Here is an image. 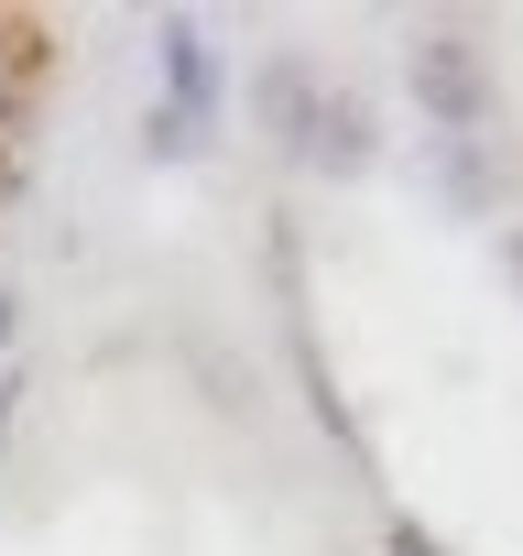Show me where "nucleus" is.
Listing matches in <instances>:
<instances>
[{
    "label": "nucleus",
    "instance_id": "obj_2",
    "mask_svg": "<svg viewBox=\"0 0 523 556\" xmlns=\"http://www.w3.org/2000/svg\"><path fill=\"white\" fill-rule=\"evenodd\" d=\"M306 164L360 175V164H371V110H360V99H328V110H317V131H306Z\"/></svg>",
    "mask_w": 523,
    "mask_h": 556
},
{
    "label": "nucleus",
    "instance_id": "obj_3",
    "mask_svg": "<svg viewBox=\"0 0 523 556\" xmlns=\"http://www.w3.org/2000/svg\"><path fill=\"white\" fill-rule=\"evenodd\" d=\"M393 556H436V545H425V534H414V523H393Z\"/></svg>",
    "mask_w": 523,
    "mask_h": 556
},
{
    "label": "nucleus",
    "instance_id": "obj_4",
    "mask_svg": "<svg viewBox=\"0 0 523 556\" xmlns=\"http://www.w3.org/2000/svg\"><path fill=\"white\" fill-rule=\"evenodd\" d=\"M501 251H512V273H523V229H512V240H501Z\"/></svg>",
    "mask_w": 523,
    "mask_h": 556
},
{
    "label": "nucleus",
    "instance_id": "obj_1",
    "mask_svg": "<svg viewBox=\"0 0 523 556\" xmlns=\"http://www.w3.org/2000/svg\"><path fill=\"white\" fill-rule=\"evenodd\" d=\"M414 99L436 110V131H480L490 121V77H480L469 34H414Z\"/></svg>",
    "mask_w": 523,
    "mask_h": 556
}]
</instances>
